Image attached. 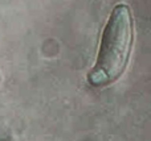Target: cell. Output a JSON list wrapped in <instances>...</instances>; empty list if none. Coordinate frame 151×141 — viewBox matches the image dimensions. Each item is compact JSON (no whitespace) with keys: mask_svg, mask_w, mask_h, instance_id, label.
Here are the masks:
<instances>
[{"mask_svg":"<svg viewBox=\"0 0 151 141\" xmlns=\"http://www.w3.org/2000/svg\"><path fill=\"white\" fill-rule=\"evenodd\" d=\"M134 38L133 17L126 4H118L109 16L104 29L96 65L88 79L91 86L111 84L125 73Z\"/></svg>","mask_w":151,"mask_h":141,"instance_id":"obj_1","label":"cell"},{"mask_svg":"<svg viewBox=\"0 0 151 141\" xmlns=\"http://www.w3.org/2000/svg\"><path fill=\"white\" fill-rule=\"evenodd\" d=\"M0 141H12L11 137H0Z\"/></svg>","mask_w":151,"mask_h":141,"instance_id":"obj_2","label":"cell"}]
</instances>
